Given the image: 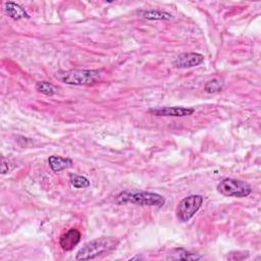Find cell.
<instances>
[{
    "label": "cell",
    "instance_id": "cell-1",
    "mask_svg": "<svg viewBox=\"0 0 261 261\" xmlns=\"http://www.w3.org/2000/svg\"><path fill=\"white\" fill-rule=\"evenodd\" d=\"M119 241L113 237H102L86 243L76 253L77 260H91L115 249Z\"/></svg>",
    "mask_w": 261,
    "mask_h": 261
},
{
    "label": "cell",
    "instance_id": "cell-2",
    "mask_svg": "<svg viewBox=\"0 0 261 261\" xmlns=\"http://www.w3.org/2000/svg\"><path fill=\"white\" fill-rule=\"evenodd\" d=\"M117 204L132 203L140 206H156L162 207L165 203V198L157 193L144 191H124L116 198Z\"/></svg>",
    "mask_w": 261,
    "mask_h": 261
},
{
    "label": "cell",
    "instance_id": "cell-3",
    "mask_svg": "<svg viewBox=\"0 0 261 261\" xmlns=\"http://www.w3.org/2000/svg\"><path fill=\"white\" fill-rule=\"evenodd\" d=\"M99 76L100 71L98 69H70L55 73L58 81L71 86L92 85L97 82Z\"/></svg>",
    "mask_w": 261,
    "mask_h": 261
},
{
    "label": "cell",
    "instance_id": "cell-4",
    "mask_svg": "<svg viewBox=\"0 0 261 261\" xmlns=\"http://www.w3.org/2000/svg\"><path fill=\"white\" fill-rule=\"evenodd\" d=\"M217 191L219 194L225 197L244 198L252 193V188L244 180L227 177L222 179L217 185Z\"/></svg>",
    "mask_w": 261,
    "mask_h": 261
},
{
    "label": "cell",
    "instance_id": "cell-5",
    "mask_svg": "<svg viewBox=\"0 0 261 261\" xmlns=\"http://www.w3.org/2000/svg\"><path fill=\"white\" fill-rule=\"evenodd\" d=\"M203 196L190 195L184 198L176 207V217L179 221H189L201 208L203 204Z\"/></svg>",
    "mask_w": 261,
    "mask_h": 261
},
{
    "label": "cell",
    "instance_id": "cell-6",
    "mask_svg": "<svg viewBox=\"0 0 261 261\" xmlns=\"http://www.w3.org/2000/svg\"><path fill=\"white\" fill-rule=\"evenodd\" d=\"M194 112H195L194 108L182 107V106H163V107L149 109V113L155 116H168V117L189 116Z\"/></svg>",
    "mask_w": 261,
    "mask_h": 261
},
{
    "label": "cell",
    "instance_id": "cell-7",
    "mask_svg": "<svg viewBox=\"0 0 261 261\" xmlns=\"http://www.w3.org/2000/svg\"><path fill=\"white\" fill-rule=\"evenodd\" d=\"M204 61V56L197 52H185L179 54L173 61L176 68H190L200 65Z\"/></svg>",
    "mask_w": 261,
    "mask_h": 261
},
{
    "label": "cell",
    "instance_id": "cell-8",
    "mask_svg": "<svg viewBox=\"0 0 261 261\" xmlns=\"http://www.w3.org/2000/svg\"><path fill=\"white\" fill-rule=\"evenodd\" d=\"M81 232L75 228H70L59 239V245L63 251H71L81 241Z\"/></svg>",
    "mask_w": 261,
    "mask_h": 261
},
{
    "label": "cell",
    "instance_id": "cell-9",
    "mask_svg": "<svg viewBox=\"0 0 261 261\" xmlns=\"http://www.w3.org/2000/svg\"><path fill=\"white\" fill-rule=\"evenodd\" d=\"M48 163L50 168L54 171V172H58L61 171L63 169L69 168L73 165V161L70 158H65V157H61V156H50L48 158Z\"/></svg>",
    "mask_w": 261,
    "mask_h": 261
},
{
    "label": "cell",
    "instance_id": "cell-10",
    "mask_svg": "<svg viewBox=\"0 0 261 261\" xmlns=\"http://www.w3.org/2000/svg\"><path fill=\"white\" fill-rule=\"evenodd\" d=\"M5 12L12 19L18 20L21 18H29L28 12L20 5L14 2H6L5 3Z\"/></svg>",
    "mask_w": 261,
    "mask_h": 261
},
{
    "label": "cell",
    "instance_id": "cell-11",
    "mask_svg": "<svg viewBox=\"0 0 261 261\" xmlns=\"http://www.w3.org/2000/svg\"><path fill=\"white\" fill-rule=\"evenodd\" d=\"M171 255L167 258V259H172V260H198L201 259L202 256L188 252L187 250L182 249V248H176L174 250H172V253H170Z\"/></svg>",
    "mask_w": 261,
    "mask_h": 261
},
{
    "label": "cell",
    "instance_id": "cell-12",
    "mask_svg": "<svg viewBox=\"0 0 261 261\" xmlns=\"http://www.w3.org/2000/svg\"><path fill=\"white\" fill-rule=\"evenodd\" d=\"M142 16L144 18L150 19V20H168L172 18L171 13L167 12V11H163V10H146L142 12Z\"/></svg>",
    "mask_w": 261,
    "mask_h": 261
},
{
    "label": "cell",
    "instance_id": "cell-13",
    "mask_svg": "<svg viewBox=\"0 0 261 261\" xmlns=\"http://www.w3.org/2000/svg\"><path fill=\"white\" fill-rule=\"evenodd\" d=\"M69 181L75 189H86L91 185L90 180L86 176L75 173H69Z\"/></svg>",
    "mask_w": 261,
    "mask_h": 261
},
{
    "label": "cell",
    "instance_id": "cell-14",
    "mask_svg": "<svg viewBox=\"0 0 261 261\" xmlns=\"http://www.w3.org/2000/svg\"><path fill=\"white\" fill-rule=\"evenodd\" d=\"M36 89H37L40 93H42V94H44V95H46V96H53V95H55V94L57 93V91H58V89H57L56 86H54V85L51 84V83L45 82V81L38 82V83L36 84Z\"/></svg>",
    "mask_w": 261,
    "mask_h": 261
},
{
    "label": "cell",
    "instance_id": "cell-15",
    "mask_svg": "<svg viewBox=\"0 0 261 261\" xmlns=\"http://www.w3.org/2000/svg\"><path fill=\"white\" fill-rule=\"evenodd\" d=\"M222 89H223V82L218 79H213V80L208 81L204 87V90L210 94L218 93Z\"/></svg>",
    "mask_w": 261,
    "mask_h": 261
}]
</instances>
